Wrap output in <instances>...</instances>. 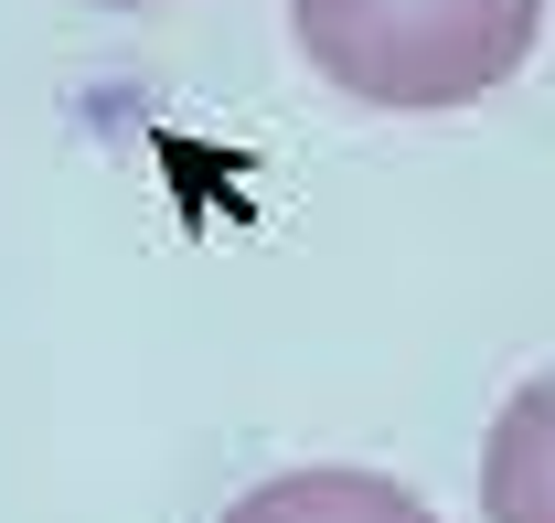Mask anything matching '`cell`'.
<instances>
[{
  "label": "cell",
  "instance_id": "cell-1",
  "mask_svg": "<svg viewBox=\"0 0 555 523\" xmlns=\"http://www.w3.org/2000/svg\"><path fill=\"white\" fill-rule=\"evenodd\" d=\"M288 22L363 107H470L534 54L545 0H288Z\"/></svg>",
  "mask_w": 555,
  "mask_h": 523
},
{
  "label": "cell",
  "instance_id": "cell-2",
  "mask_svg": "<svg viewBox=\"0 0 555 523\" xmlns=\"http://www.w3.org/2000/svg\"><path fill=\"white\" fill-rule=\"evenodd\" d=\"M481 513L491 523H555V374H534V385L491 417Z\"/></svg>",
  "mask_w": 555,
  "mask_h": 523
},
{
  "label": "cell",
  "instance_id": "cell-3",
  "mask_svg": "<svg viewBox=\"0 0 555 523\" xmlns=\"http://www.w3.org/2000/svg\"><path fill=\"white\" fill-rule=\"evenodd\" d=\"M224 523H438V513L385 470H278Z\"/></svg>",
  "mask_w": 555,
  "mask_h": 523
},
{
  "label": "cell",
  "instance_id": "cell-4",
  "mask_svg": "<svg viewBox=\"0 0 555 523\" xmlns=\"http://www.w3.org/2000/svg\"><path fill=\"white\" fill-rule=\"evenodd\" d=\"M96 11H160V0H96Z\"/></svg>",
  "mask_w": 555,
  "mask_h": 523
}]
</instances>
